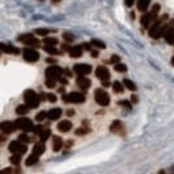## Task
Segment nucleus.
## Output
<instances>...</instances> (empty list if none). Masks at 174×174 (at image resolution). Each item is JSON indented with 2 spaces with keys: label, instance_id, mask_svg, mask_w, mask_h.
<instances>
[{
  "label": "nucleus",
  "instance_id": "f257e3e1",
  "mask_svg": "<svg viewBox=\"0 0 174 174\" xmlns=\"http://www.w3.org/2000/svg\"><path fill=\"white\" fill-rule=\"evenodd\" d=\"M168 19V15H165L161 17V19L155 22L152 27L150 28L148 35L150 37L153 38L155 39H159L162 35H164L168 24L165 23V21Z\"/></svg>",
  "mask_w": 174,
  "mask_h": 174
},
{
  "label": "nucleus",
  "instance_id": "f03ea898",
  "mask_svg": "<svg viewBox=\"0 0 174 174\" xmlns=\"http://www.w3.org/2000/svg\"><path fill=\"white\" fill-rule=\"evenodd\" d=\"M23 99L27 105L30 108H37L40 103V98L33 90L27 89L23 93Z\"/></svg>",
  "mask_w": 174,
  "mask_h": 174
},
{
  "label": "nucleus",
  "instance_id": "7ed1b4c3",
  "mask_svg": "<svg viewBox=\"0 0 174 174\" xmlns=\"http://www.w3.org/2000/svg\"><path fill=\"white\" fill-rule=\"evenodd\" d=\"M96 76L101 81L102 85L107 87L110 86V72L107 67L99 66L96 69Z\"/></svg>",
  "mask_w": 174,
  "mask_h": 174
},
{
  "label": "nucleus",
  "instance_id": "20e7f679",
  "mask_svg": "<svg viewBox=\"0 0 174 174\" xmlns=\"http://www.w3.org/2000/svg\"><path fill=\"white\" fill-rule=\"evenodd\" d=\"M85 96L82 93L71 92L69 94H64L62 96V100L64 103H73V104H82L85 101Z\"/></svg>",
  "mask_w": 174,
  "mask_h": 174
},
{
  "label": "nucleus",
  "instance_id": "39448f33",
  "mask_svg": "<svg viewBox=\"0 0 174 174\" xmlns=\"http://www.w3.org/2000/svg\"><path fill=\"white\" fill-rule=\"evenodd\" d=\"M95 100L100 106H107L110 103V97L105 91L103 89L97 88L95 91Z\"/></svg>",
  "mask_w": 174,
  "mask_h": 174
},
{
  "label": "nucleus",
  "instance_id": "423d86ee",
  "mask_svg": "<svg viewBox=\"0 0 174 174\" xmlns=\"http://www.w3.org/2000/svg\"><path fill=\"white\" fill-rule=\"evenodd\" d=\"M64 72V70L59 66H52L46 69L45 76L47 79H52V80H57L61 77L62 75Z\"/></svg>",
  "mask_w": 174,
  "mask_h": 174
},
{
  "label": "nucleus",
  "instance_id": "0eeeda50",
  "mask_svg": "<svg viewBox=\"0 0 174 174\" xmlns=\"http://www.w3.org/2000/svg\"><path fill=\"white\" fill-rule=\"evenodd\" d=\"M15 124H16L18 128L21 129L23 132H33L34 126L32 121L28 118H19L15 121Z\"/></svg>",
  "mask_w": 174,
  "mask_h": 174
},
{
  "label": "nucleus",
  "instance_id": "6e6552de",
  "mask_svg": "<svg viewBox=\"0 0 174 174\" xmlns=\"http://www.w3.org/2000/svg\"><path fill=\"white\" fill-rule=\"evenodd\" d=\"M18 40L22 42L24 44L28 46L34 47H39L40 46V42L38 39L35 38L32 34H25V35H20L18 38Z\"/></svg>",
  "mask_w": 174,
  "mask_h": 174
},
{
  "label": "nucleus",
  "instance_id": "1a4fd4ad",
  "mask_svg": "<svg viewBox=\"0 0 174 174\" xmlns=\"http://www.w3.org/2000/svg\"><path fill=\"white\" fill-rule=\"evenodd\" d=\"M8 149L11 152L14 154H25L27 151V147L23 143H21L19 141H12L9 145Z\"/></svg>",
  "mask_w": 174,
  "mask_h": 174
},
{
  "label": "nucleus",
  "instance_id": "9d476101",
  "mask_svg": "<svg viewBox=\"0 0 174 174\" xmlns=\"http://www.w3.org/2000/svg\"><path fill=\"white\" fill-rule=\"evenodd\" d=\"M22 56L27 62H30V63L37 62L39 59V52L31 48H25L23 50V56Z\"/></svg>",
  "mask_w": 174,
  "mask_h": 174
},
{
  "label": "nucleus",
  "instance_id": "9b49d317",
  "mask_svg": "<svg viewBox=\"0 0 174 174\" xmlns=\"http://www.w3.org/2000/svg\"><path fill=\"white\" fill-rule=\"evenodd\" d=\"M73 70L79 76L88 75L92 72V66L86 63H77L73 66Z\"/></svg>",
  "mask_w": 174,
  "mask_h": 174
},
{
  "label": "nucleus",
  "instance_id": "f8f14e48",
  "mask_svg": "<svg viewBox=\"0 0 174 174\" xmlns=\"http://www.w3.org/2000/svg\"><path fill=\"white\" fill-rule=\"evenodd\" d=\"M165 39L169 44H173L174 43V19L170 21L168 26H167L166 31L164 34Z\"/></svg>",
  "mask_w": 174,
  "mask_h": 174
},
{
  "label": "nucleus",
  "instance_id": "ddd939ff",
  "mask_svg": "<svg viewBox=\"0 0 174 174\" xmlns=\"http://www.w3.org/2000/svg\"><path fill=\"white\" fill-rule=\"evenodd\" d=\"M157 18V13H155L152 11H151L150 13L142 15V17L141 18V25L145 28H148L150 23L155 21Z\"/></svg>",
  "mask_w": 174,
  "mask_h": 174
},
{
  "label": "nucleus",
  "instance_id": "4468645a",
  "mask_svg": "<svg viewBox=\"0 0 174 174\" xmlns=\"http://www.w3.org/2000/svg\"><path fill=\"white\" fill-rule=\"evenodd\" d=\"M109 130L111 132L115 134H118V135L123 136L124 134V125H123L122 122L118 120L114 121L112 124L110 125Z\"/></svg>",
  "mask_w": 174,
  "mask_h": 174
},
{
  "label": "nucleus",
  "instance_id": "2eb2a0df",
  "mask_svg": "<svg viewBox=\"0 0 174 174\" xmlns=\"http://www.w3.org/2000/svg\"><path fill=\"white\" fill-rule=\"evenodd\" d=\"M18 128L15 122H11V121H4L1 124V129L6 134H11L14 132L16 131Z\"/></svg>",
  "mask_w": 174,
  "mask_h": 174
},
{
  "label": "nucleus",
  "instance_id": "dca6fc26",
  "mask_svg": "<svg viewBox=\"0 0 174 174\" xmlns=\"http://www.w3.org/2000/svg\"><path fill=\"white\" fill-rule=\"evenodd\" d=\"M76 83L80 87V88L83 91H87L89 87L92 85L91 80H89L87 78L84 77L83 76H80L76 80Z\"/></svg>",
  "mask_w": 174,
  "mask_h": 174
},
{
  "label": "nucleus",
  "instance_id": "f3484780",
  "mask_svg": "<svg viewBox=\"0 0 174 174\" xmlns=\"http://www.w3.org/2000/svg\"><path fill=\"white\" fill-rule=\"evenodd\" d=\"M72 128V122L69 121H62L58 124L57 128L59 132H67L70 131Z\"/></svg>",
  "mask_w": 174,
  "mask_h": 174
},
{
  "label": "nucleus",
  "instance_id": "a211bd4d",
  "mask_svg": "<svg viewBox=\"0 0 174 174\" xmlns=\"http://www.w3.org/2000/svg\"><path fill=\"white\" fill-rule=\"evenodd\" d=\"M62 109L59 107H56V108H52V110L47 112V118L52 120V121H56L58 119L60 118L62 116Z\"/></svg>",
  "mask_w": 174,
  "mask_h": 174
},
{
  "label": "nucleus",
  "instance_id": "6ab92c4d",
  "mask_svg": "<svg viewBox=\"0 0 174 174\" xmlns=\"http://www.w3.org/2000/svg\"><path fill=\"white\" fill-rule=\"evenodd\" d=\"M1 50L7 54H14V55H19L20 51L19 48H17L12 45H7L4 43H1Z\"/></svg>",
  "mask_w": 174,
  "mask_h": 174
},
{
  "label": "nucleus",
  "instance_id": "aec40b11",
  "mask_svg": "<svg viewBox=\"0 0 174 174\" xmlns=\"http://www.w3.org/2000/svg\"><path fill=\"white\" fill-rule=\"evenodd\" d=\"M69 55L72 58H80L83 56V47L77 45L72 47L69 52Z\"/></svg>",
  "mask_w": 174,
  "mask_h": 174
},
{
  "label": "nucleus",
  "instance_id": "412c9836",
  "mask_svg": "<svg viewBox=\"0 0 174 174\" xmlns=\"http://www.w3.org/2000/svg\"><path fill=\"white\" fill-rule=\"evenodd\" d=\"M52 143H53V145H52V148H53V151L55 152H58L59 150L62 148L63 146V142H62L61 138L58 136H53L52 137Z\"/></svg>",
  "mask_w": 174,
  "mask_h": 174
},
{
  "label": "nucleus",
  "instance_id": "4be33fe9",
  "mask_svg": "<svg viewBox=\"0 0 174 174\" xmlns=\"http://www.w3.org/2000/svg\"><path fill=\"white\" fill-rule=\"evenodd\" d=\"M86 121H83V127H81V128H77V129L76 130V132H75V134L77 136H84L86 135V134L89 133L90 132L92 131V129L90 128H89L88 124H85Z\"/></svg>",
  "mask_w": 174,
  "mask_h": 174
},
{
  "label": "nucleus",
  "instance_id": "5701e85b",
  "mask_svg": "<svg viewBox=\"0 0 174 174\" xmlns=\"http://www.w3.org/2000/svg\"><path fill=\"white\" fill-rule=\"evenodd\" d=\"M32 151H33V153L36 154V155H42L45 151V146L44 145H43V142L40 141V142L36 143V144L34 145Z\"/></svg>",
  "mask_w": 174,
  "mask_h": 174
},
{
  "label": "nucleus",
  "instance_id": "b1692460",
  "mask_svg": "<svg viewBox=\"0 0 174 174\" xmlns=\"http://www.w3.org/2000/svg\"><path fill=\"white\" fill-rule=\"evenodd\" d=\"M39 161V156L35 153H32L28 157L25 161V165L26 166H32L36 164Z\"/></svg>",
  "mask_w": 174,
  "mask_h": 174
},
{
  "label": "nucleus",
  "instance_id": "393cba45",
  "mask_svg": "<svg viewBox=\"0 0 174 174\" xmlns=\"http://www.w3.org/2000/svg\"><path fill=\"white\" fill-rule=\"evenodd\" d=\"M43 50L47 52V53L50 54V55H61V52H59L57 48H56L55 47L52 46V45H45L43 47Z\"/></svg>",
  "mask_w": 174,
  "mask_h": 174
},
{
  "label": "nucleus",
  "instance_id": "a878e982",
  "mask_svg": "<svg viewBox=\"0 0 174 174\" xmlns=\"http://www.w3.org/2000/svg\"><path fill=\"white\" fill-rule=\"evenodd\" d=\"M150 3V0H139L137 2V9L140 11H145L148 9Z\"/></svg>",
  "mask_w": 174,
  "mask_h": 174
},
{
  "label": "nucleus",
  "instance_id": "bb28decb",
  "mask_svg": "<svg viewBox=\"0 0 174 174\" xmlns=\"http://www.w3.org/2000/svg\"><path fill=\"white\" fill-rule=\"evenodd\" d=\"M29 108L30 107L27 104L26 105L25 104H21V105L17 107L15 112H16L18 115H25V114H27L29 112Z\"/></svg>",
  "mask_w": 174,
  "mask_h": 174
},
{
  "label": "nucleus",
  "instance_id": "cd10ccee",
  "mask_svg": "<svg viewBox=\"0 0 174 174\" xmlns=\"http://www.w3.org/2000/svg\"><path fill=\"white\" fill-rule=\"evenodd\" d=\"M91 44L92 45V46L97 47V48H100V49H105L106 48L105 43H104V42H102V41L99 40V39H92Z\"/></svg>",
  "mask_w": 174,
  "mask_h": 174
},
{
  "label": "nucleus",
  "instance_id": "c85d7f7f",
  "mask_svg": "<svg viewBox=\"0 0 174 174\" xmlns=\"http://www.w3.org/2000/svg\"><path fill=\"white\" fill-rule=\"evenodd\" d=\"M113 91L115 92L116 93H123L124 92V87L121 85V83L119 81H115L113 83L112 85Z\"/></svg>",
  "mask_w": 174,
  "mask_h": 174
},
{
  "label": "nucleus",
  "instance_id": "c756f323",
  "mask_svg": "<svg viewBox=\"0 0 174 174\" xmlns=\"http://www.w3.org/2000/svg\"><path fill=\"white\" fill-rule=\"evenodd\" d=\"M21 160H22V157H21L20 154H14L12 157H10L9 161L11 164H13L15 165H18L21 162Z\"/></svg>",
  "mask_w": 174,
  "mask_h": 174
},
{
  "label": "nucleus",
  "instance_id": "7c9ffc66",
  "mask_svg": "<svg viewBox=\"0 0 174 174\" xmlns=\"http://www.w3.org/2000/svg\"><path fill=\"white\" fill-rule=\"evenodd\" d=\"M124 84L125 85V87L130 90V91H136L137 90V87H136L135 83L132 81H131L130 80H127V79H124Z\"/></svg>",
  "mask_w": 174,
  "mask_h": 174
},
{
  "label": "nucleus",
  "instance_id": "2f4dec72",
  "mask_svg": "<svg viewBox=\"0 0 174 174\" xmlns=\"http://www.w3.org/2000/svg\"><path fill=\"white\" fill-rule=\"evenodd\" d=\"M43 42L47 45H52V46H54V45H56L59 43V40H58V39H56V38L48 37L45 38L43 40Z\"/></svg>",
  "mask_w": 174,
  "mask_h": 174
},
{
  "label": "nucleus",
  "instance_id": "473e14b6",
  "mask_svg": "<svg viewBox=\"0 0 174 174\" xmlns=\"http://www.w3.org/2000/svg\"><path fill=\"white\" fill-rule=\"evenodd\" d=\"M51 135V130L50 129H46L44 131H43L40 134V141L42 142H46L47 141V139L49 138Z\"/></svg>",
  "mask_w": 174,
  "mask_h": 174
},
{
  "label": "nucleus",
  "instance_id": "72a5a7b5",
  "mask_svg": "<svg viewBox=\"0 0 174 174\" xmlns=\"http://www.w3.org/2000/svg\"><path fill=\"white\" fill-rule=\"evenodd\" d=\"M117 104H118V105L122 106V107H124V108H126L127 110H129V111H131L132 108L131 103H130L128 100H121V101L117 102Z\"/></svg>",
  "mask_w": 174,
  "mask_h": 174
},
{
  "label": "nucleus",
  "instance_id": "f704fd0d",
  "mask_svg": "<svg viewBox=\"0 0 174 174\" xmlns=\"http://www.w3.org/2000/svg\"><path fill=\"white\" fill-rule=\"evenodd\" d=\"M46 117H47V113L45 111H41L38 113L37 115L35 116V121H38V122H41L43 121Z\"/></svg>",
  "mask_w": 174,
  "mask_h": 174
},
{
  "label": "nucleus",
  "instance_id": "c9c22d12",
  "mask_svg": "<svg viewBox=\"0 0 174 174\" xmlns=\"http://www.w3.org/2000/svg\"><path fill=\"white\" fill-rule=\"evenodd\" d=\"M114 70L117 71V72H127V67H126V65L123 64V63H117L114 67Z\"/></svg>",
  "mask_w": 174,
  "mask_h": 174
},
{
  "label": "nucleus",
  "instance_id": "e433bc0d",
  "mask_svg": "<svg viewBox=\"0 0 174 174\" xmlns=\"http://www.w3.org/2000/svg\"><path fill=\"white\" fill-rule=\"evenodd\" d=\"M35 32L37 35H41V36H44V35H47V34L50 33V30L46 29V28H38V29L35 30Z\"/></svg>",
  "mask_w": 174,
  "mask_h": 174
},
{
  "label": "nucleus",
  "instance_id": "4c0bfd02",
  "mask_svg": "<svg viewBox=\"0 0 174 174\" xmlns=\"http://www.w3.org/2000/svg\"><path fill=\"white\" fill-rule=\"evenodd\" d=\"M63 38L65 39V40L67 41V42H73L75 39L74 36H73L72 34L69 33V32H65V33L63 34Z\"/></svg>",
  "mask_w": 174,
  "mask_h": 174
},
{
  "label": "nucleus",
  "instance_id": "58836bf2",
  "mask_svg": "<svg viewBox=\"0 0 174 174\" xmlns=\"http://www.w3.org/2000/svg\"><path fill=\"white\" fill-rule=\"evenodd\" d=\"M19 141H21L22 143H29L31 141V138L25 133L20 134L19 136Z\"/></svg>",
  "mask_w": 174,
  "mask_h": 174
},
{
  "label": "nucleus",
  "instance_id": "ea45409f",
  "mask_svg": "<svg viewBox=\"0 0 174 174\" xmlns=\"http://www.w3.org/2000/svg\"><path fill=\"white\" fill-rule=\"evenodd\" d=\"M45 84L48 88H54L56 85V82L55 80H52V79H47Z\"/></svg>",
  "mask_w": 174,
  "mask_h": 174
},
{
  "label": "nucleus",
  "instance_id": "a19ab883",
  "mask_svg": "<svg viewBox=\"0 0 174 174\" xmlns=\"http://www.w3.org/2000/svg\"><path fill=\"white\" fill-rule=\"evenodd\" d=\"M47 100L51 102V103H56L57 101V97L55 94L53 93H47Z\"/></svg>",
  "mask_w": 174,
  "mask_h": 174
},
{
  "label": "nucleus",
  "instance_id": "79ce46f5",
  "mask_svg": "<svg viewBox=\"0 0 174 174\" xmlns=\"http://www.w3.org/2000/svg\"><path fill=\"white\" fill-rule=\"evenodd\" d=\"M120 60H121V58H120V56H118L117 55H112L111 57V60H110V63H117L120 62Z\"/></svg>",
  "mask_w": 174,
  "mask_h": 174
},
{
  "label": "nucleus",
  "instance_id": "37998d69",
  "mask_svg": "<svg viewBox=\"0 0 174 174\" xmlns=\"http://www.w3.org/2000/svg\"><path fill=\"white\" fill-rule=\"evenodd\" d=\"M34 133L36 134V135H40L41 132H43V127L41 125H37L36 127H35L34 128Z\"/></svg>",
  "mask_w": 174,
  "mask_h": 174
},
{
  "label": "nucleus",
  "instance_id": "c03bdc74",
  "mask_svg": "<svg viewBox=\"0 0 174 174\" xmlns=\"http://www.w3.org/2000/svg\"><path fill=\"white\" fill-rule=\"evenodd\" d=\"M160 9H161V6H160L158 3H156V4H154L153 6H152V11H153V12H155V13L158 14V12L160 11Z\"/></svg>",
  "mask_w": 174,
  "mask_h": 174
},
{
  "label": "nucleus",
  "instance_id": "a18cd8bd",
  "mask_svg": "<svg viewBox=\"0 0 174 174\" xmlns=\"http://www.w3.org/2000/svg\"><path fill=\"white\" fill-rule=\"evenodd\" d=\"M131 100L133 104H137L138 101H139V98H138V97H137V95L132 94L131 96Z\"/></svg>",
  "mask_w": 174,
  "mask_h": 174
},
{
  "label": "nucleus",
  "instance_id": "49530a36",
  "mask_svg": "<svg viewBox=\"0 0 174 174\" xmlns=\"http://www.w3.org/2000/svg\"><path fill=\"white\" fill-rule=\"evenodd\" d=\"M75 110L74 109H72V108H70V109H68V110H67V117H73V116L75 115Z\"/></svg>",
  "mask_w": 174,
  "mask_h": 174
},
{
  "label": "nucleus",
  "instance_id": "de8ad7c7",
  "mask_svg": "<svg viewBox=\"0 0 174 174\" xmlns=\"http://www.w3.org/2000/svg\"><path fill=\"white\" fill-rule=\"evenodd\" d=\"M61 48L63 49V51H65V52H70V50H71V47H69L68 45H67V44H63V45H61Z\"/></svg>",
  "mask_w": 174,
  "mask_h": 174
},
{
  "label": "nucleus",
  "instance_id": "09e8293b",
  "mask_svg": "<svg viewBox=\"0 0 174 174\" xmlns=\"http://www.w3.org/2000/svg\"><path fill=\"white\" fill-rule=\"evenodd\" d=\"M82 47H83V48L85 49L86 51H90V50H91V45L89 44V43H83Z\"/></svg>",
  "mask_w": 174,
  "mask_h": 174
},
{
  "label": "nucleus",
  "instance_id": "8fccbe9b",
  "mask_svg": "<svg viewBox=\"0 0 174 174\" xmlns=\"http://www.w3.org/2000/svg\"><path fill=\"white\" fill-rule=\"evenodd\" d=\"M134 0H125V4L128 7H131L133 5Z\"/></svg>",
  "mask_w": 174,
  "mask_h": 174
},
{
  "label": "nucleus",
  "instance_id": "3c124183",
  "mask_svg": "<svg viewBox=\"0 0 174 174\" xmlns=\"http://www.w3.org/2000/svg\"><path fill=\"white\" fill-rule=\"evenodd\" d=\"M63 74H65L67 76H69V77H72V72H71L68 68L64 69V72H63Z\"/></svg>",
  "mask_w": 174,
  "mask_h": 174
},
{
  "label": "nucleus",
  "instance_id": "603ef678",
  "mask_svg": "<svg viewBox=\"0 0 174 174\" xmlns=\"http://www.w3.org/2000/svg\"><path fill=\"white\" fill-rule=\"evenodd\" d=\"M39 98H40L41 100L45 101L46 99H47V94H45L44 92H41L40 94H39Z\"/></svg>",
  "mask_w": 174,
  "mask_h": 174
},
{
  "label": "nucleus",
  "instance_id": "864d4df0",
  "mask_svg": "<svg viewBox=\"0 0 174 174\" xmlns=\"http://www.w3.org/2000/svg\"><path fill=\"white\" fill-rule=\"evenodd\" d=\"M73 145H74V142H73V141H72V140H69V141H67V142H66V145H65V147H66V148H71V147Z\"/></svg>",
  "mask_w": 174,
  "mask_h": 174
},
{
  "label": "nucleus",
  "instance_id": "5fc2aeb1",
  "mask_svg": "<svg viewBox=\"0 0 174 174\" xmlns=\"http://www.w3.org/2000/svg\"><path fill=\"white\" fill-rule=\"evenodd\" d=\"M11 172H12V169H11V167H9V168H7V169L1 171V173H11Z\"/></svg>",
  "mask_w": 174,
  "mask_h": 174
},
{
  "label": "nucleus",
  "instance_id": "6e6d98bb",
  "mask_svg": "<svg viewBox=\"0 0 174 174\" xmlns=\"http://www.w3.org/2000/svg\"><path fill=\"white\" fill-rule=\"evenodd\" d=\"M59 82L62 83V84H63V85H66V84H67L68 83V81H67L66 79H64V78H59Z\"/></svg>",
  "mask_w": 174,
  "mask_h": 174
},
{
  "label": "nucleus",
  "instance_id": "4d7b16f0",
  "mask_svg": "<svg viewBox=\"0 0 174 174\" xmlns=\"http://www.w3.org/2000/svg\"><path fill=\"white\" fill-rule=\"evenodd\" d=\"M56 59H52V58H47L46 59V62L47 63H56Z\"/></svg>",
  "mask_w": 174,
  "mask_h": 174
},
{
  "label": "nucleus",
  "instance_id": "13d9d810",
  "mask_svg": "<svg viewBox=\"0 0 174 174\" xmlns=\"http://www.w3.org/2000/svg\"><path fill=\"white\" fill-rule=\"evenodd\" d=\"M99 56V52L97 50H94L92 52V57L93 58H97Z\"/></svg>",
  "mask_w": 174,
  "mask_h": 174
},
{
  "label": "nucleus",
  "instance_id": "bf43d9fd",
  "mask_svg": "<svg viewBox=\"0 0 174 174\" xmlns=\"http://www.w3.org/2000/svg\"><path fill=\"white\" fill-rule=\"evenodd\" d=\"M58 92L59 93H64L65 92V88L63 87H60L59 89H58Z\"/></svg>",
  "mask_w": 174,
  "mask_h": 174
},
{
  "label": "nucleus",
  "instance_id": "052dcab7",
  "mask_svg": "<svg viewBox=\"0 0 174 174\" xmlns=\"http://www.w3.org/2000/svg\"><path fill=\"white\" fill-rule=\"evenodd\" d=\"M132 19H135V13H134V11H132Z\"/></svg>",
  "mask_w": 174,
  "mask_h": 174
},
{
  "label": "nucleus",
  "instance_id": "680f3d73",
  "mask_svg": "<svg viewBox=\"0 0 174 174\" xmlns=\"http://www.w3.org/2000/svg\"><path fill=\"white\" fill-rule=\"evenodd\" d=\"M171 63H172V66H174V56L172 58V59H171Z\"/></svg>",
  "mask_w": 174,
  "mask_h": 174
},
{
  "label": "nucleus",
  "instance_id": "e2e57ef3",
  "mask_svg": "<svg viewBox=\"0 0 174 174\" xmlns=\"http://www.w3.org/2000/svg\"><path fill=\"white\" fill-rule=\"evenodd\" d=\"M52 1L53 2H60L61 0H52Z\"/></svg>",
  "mask_w": 174,
  "mask_h": 174
},
{
  "label": "nucleus",
  "instance_id": "0e129e2a",
  "mask_svg": "<svg viewBox=\"0 0 174 174\" xmlns=\"http://www.w3.org/2000/svg\"><path fill=\"white\" fill-rule=\"evenodd\" d=\"M39 1H44V0H39Z\"/></svg>",
  "mask_w": 174,
  "mask_h": 174
}]
</instances>
